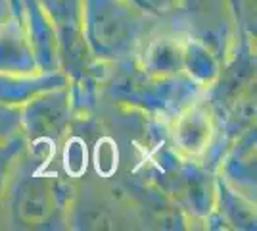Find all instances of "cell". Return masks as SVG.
Wrapping results in <instances>:
<instances>
[{
    "label": "cell",
    "instance_id": "6da1fadb",
    "mask_svg": "<svg viewBox=\"0 0 257 231\" xmlns=\"http://www.w3.org/2000/svg\"><path fill=\"white\" fill-rule=\"evenodd\" d=\"M73 181L56 160L23 148L12 168L2 200V229L67 231Z\"/></svg>",
    "mask_w": 257,
    "mask_h": 231
},
{
    "label": "cell",
    "instance_id": "7a4b0ae2",
    "mask_svg": "<svg viewBox=\"0 0 257 231\" xmlns=\"http://www.w3.org/2000/svg\"><path fill=\"white\" fill-rule=\"evenodd\" d=\"M204 91L184 73L171 77L150 75L142 71L135 60H127L107 66L100 99L133 108L165 125Z\"/></svg>",
    "mask_w": 257,
    "mask_h": 231
},
{
    "label": "cell",
    "instance_id": "3957f363",
    "mask_svg": "<svg viewBox=\"0 0 257 231\" xmlns=\"http://www.w3.org/2000/svg\"><path fill=\"white\" fill-rule=\"evenodd\" d=\"M186 214L190 229H207L215 208L217 176L211 168L182 160L165 143V135L144 154L135 170Z\"/></svg>",
    "mask_w": 257,
    "mask_h": 231
},
{
    "label": "cell",
    "instance_id": "277c9868",
    "mask_svg": "<svg viewBox=\"0 0 257 231\" xmlns=\"http://www.w3.org/2000/svg\"><path fill=\"white\" fill-rule=\"evenodd\" d=\"M160 18L133 0H83V37L98 60L127 62Z\"/></svg>",
    "mask_w": 257,
    "mask_h": 231
},
{
    "label": "cell",
    "instance_id": "5b68a950",
    "mask_svg": "<svg viewBox=\"0 0 257 231\" xmlns=\"http://www.w3.org/2000/svg\"><path fill=\"white\" fill-rule=\"evenodd\" d=\"M257 58L255 39L242 35L230 60L205 89V97L223 125L228 143L255 125L257 118Z\"/></svg>",
    "mask_w": 257,
    "mask_h": 231
},
{
    "label": "cell",
    "instance_id": "8992f818",
    "mask_svg": "<svg viewBox=\"0 0 257 231\" xmlns=\"http://www.w3.org/2000/svg\"><path fill=\"white\" fill-rule=\"evenodd\" d=\"M85 229H142L123 189L115 179L85 172L73 179L67 231Z\"/></svg>",
    "mask_w": 257,
    "mask_h": 231
},
{
    "label": "cell",
    "instance_id": "52a82bcc",
    "mask_svg": "<svg viewBox=\"0 0 257 231\" xmlns=\"http://www.w3.org/2000/svg\"><path fill=\"white\" fill-rule=\"evenodd\" d=\"M165 143L182 160L217 170L228 139L205 91L165 123Z\"/></svg>",
    "mask_w": 257,
    "mask_h": 231
},
{
    "label": "cell",
    "instance_id": "ba28073f",
    "mask_svg": "<svg viewBox=\"0 0 257 231\" xmlns=\"http://www.w3.org/2000/svg\"><path fill=\"white\" fill-rule=\"evenodd\" d=\"M167 18L188 39L209 48L221 64L230 60L244 35L232 0H179Z\"/></svg>",
    "mask_w": 257,
    "mask_h": 231
},
{
    "label": "cell",
    "instance_id": "9c48e42d",
    "mask_svg": "<svg viewBox=\"0 0 257 231\" xmlns=\"http://www.w3.org/2000/svg\"><path fill=\"white\" fill-rule=\"evenodd\" d=\"M50 18L60 48V69L67 81L100 77L104 81L107 62L90 54L83 37V0H39Z\"/></svg>",
    "mask_w": 257,
    "mask_h": 231
},
{
    "label": "cell",
    "instance_id": "30bf717a",
    "mask_svg": "<svg viewBox=\"0 0 257 231\" xmlns=\"http://www.w3.org/2000/svg\"><path fill=\"white\" fill-rule=\"evenodd\" d=\"M71 121L73 106L67 85L37 95L22 106V137L25 146L56 158L58 148L69 135Z\"/></svg>",
    "mask_w": 257,
    "mask_h": 231
},
{
    "label": "cell",
    "instance_id": "8fae6325",
    "mask_svg": "<svg viewBox=\"0 0 257 231\" xmlns=\"http://www.w3.org/2000/svg\"><path fill=\"white\" fill-rule=\"evenodd\" d=\"M113 179L137 212L142 229L190 231L186 214L139 172H123Z\"/></svg>",
    "mask_w": 257,
    "mask_h": 231
},
{
    "label": "cell",
    "instance_id": "7c38bea8",
    "mask_svg": "<svg viewBox=\"0 0 257 231\" xmlns=\"http://www.w3.org/2000/svg\"><path fill=\"white\" fill-rule=\"evenodd\" d=\"M188 37L161 16L135 54V64L150 75L171 77L184 73V48Z\"/></svg>",
    "mask_w": 257,
    "mask_h": 231
},
{
    "label": "cell",
    "instance_id": "4fadbf2b",
    "mask_svg": "<svg viewBox=\"0 0 257 231\" xmlns=\"http://www.w3.org/2000/svg\"><path fill=\"white\" fill-rule=\"evenodd\" d=\"M215 176L236 193L257 202V127H249L230 141Z\"/></svg>",
    "mask_w": 257,
    "mask_h": 231
},
{
    "label": "cell",
    "instance_id": "5bb4252c",
    "mask_svg": "<svg viewBox=\"0 0 257 231\" xmlns=\"http://www.w3.org/2000/svg\"><path fill=\"white\" fill-rule=\"evenodd\" d=\"M39 71L22 16L10 14L0 20V75H31Z\"/></svg>",
    "mask_w": 257,
    "mask_h": 231
},
{
    "label": "cell",
    "instance_id": "9a60e30c",
    "mask_svg": "<svg viewBox=\"0 0 257 231\" xmlns=\"http://www.w3.org/2000/svg\"><path fill=\"white\" fill-rule=\"evenodd\" d=\"M25 29L31 41L33 52L41 71H62L60 69V48L58 37L50 18L46 16L39 0H22L20 8Z\"/></svg>",
    "mask_w": 257,
    "mask_h": 231
},
{
    "label": "cell",
    "instance_id": "2e32d148",
    "mask_svg": "<svg viewBox=\"0 0 257 231\" xmlns=\"http://www.w3.org/2000/svg\"><path fill=\"white\" fill-rule=\"evenodd\" d=\"M207 229L217 231H255L257 202L236 193L217 177L215 208L207 221Z\"/></svg>",
    "mask_w": 257,
    "mask_h": 231
},
{
    "label": "cell",
    "instance_id": "e0dca14e",
    "mask_svg": "<svg viewBox=\"0 0 257 231\" xmlns=\"http://www.w3.org/2000/svg\"><path fill=\"white\" fill-rule=\"evenodd\" d=\"M69 81L64 71H39L31 75H0V102L23 106L37 95L65 87Z\"/></svg>",
    "mask_w": 257,
    "mask_h": 231
},
{
    "label": "cell",
    "instance_id": "ac0fdd59",
    "mask_svg": "<svg viewBox=\"0 0 257 231\" xmlns=\"http://www.w3.org/2000/svg\"><path fill=\"white\" fill-rule=\"evenodd\" d=\"M221 60L204 44L196 43L192 39L186 41L184 48V75H188L194 83H198L202 89H207L213 83L219 71H221Z\"/></svg>",
    "mask_w": 257,
    "mask_h": 231
},
{
    "label": "cell",
    "instance_id": "d6986e66",
    "mask_svg": "<svg viewBox=\"0 0 257 231\" xmlns=\"http://www.w3.org/2000/svg\"><path fill=\"white\" fill-rule=\"evenodd\" d=\"M23 148H25L23 137H18L8 143H0V229H2V200H4V193H6V185L10 179L12 168Z\"/></svg>",
    "mask_w": 257,
    "mask_h": 231
},
{
    "label": "cell",
    "instance_id": "ffe728a7",
    "mask_svg": "<svg viewBox=\"0 0 257 231\" xmlns=\"http://www.w3.org/2000/svg\"><path fill=\"white\" fill-rule=\"evenodd\" d=\"M22 137V106L0 102V143Z\"/></svg>",
    "mask_w": 257,
    "mask_h": 231
},
{
    "label": "cell",
    "instance_id": "44dd1931",
    "mask_svg": "<svg viewBox=\"0 0 257 231\" xmlns=\"http://www.w3.org/2000/svg\"><path fill=\"white\" fill-rule=\"evenodd\" d=\"M242 31L255 39L257 29V0H232Z\"/></svg>",
    "mask_w": 257,
    "mask_h": 231
},
{
    "label": "cell",
    "instance_id": "7402d4cb",
    "mask_svg": "<svg viewBox=\"0 0 257 231\" xmlns=\"http://www.w3.org/2000/svg\"><path fill=\"white\" fill-rule=\"evenodd\" d=\"M135 2L156 16H167L177 8L179 0H135Z\"/></svg>",
    "mask_w": 257,
    "mask_h": 231
},
{
    "label": "cell",
    "instance_id": "603a6c76",
    "mask_svg": "<svg viewBox=\"0 0 257 231\" xmlns=\"http://www.w3.org/2000/svg\"><path fill=\"white\" fill-rule=\"evenodd\" d=\"M10 14H16V12H14V8H12L10 0H0V20L8 18Z\"/></svg>",
    "mask_w": 257,
    "mask_h": 231
},
{
    "label": "cell",
    "instance_id": "cb8c5ba5",
    "mask_svg": "<svg viewBox=\"0 0 257 231\" xmlns=\"http://www.w3.org/2000/svg\"><path fill=\"white\" fill-rule=\"evenodd\" d=\"M12 8H14V12L16 14H20V8H22V0H10Z\"/></svg>",
    "mask_w": 257,
    "mask_h": 231
}]
</instances>
